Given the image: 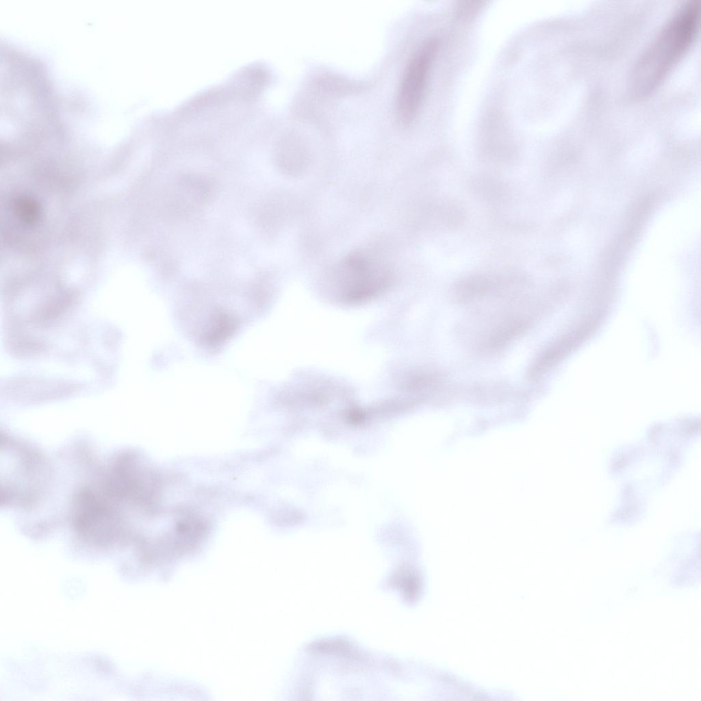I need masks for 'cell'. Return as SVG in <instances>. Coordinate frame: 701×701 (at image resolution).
Here are the masks:
<instances>
[{"label": "cell", "instance_id": "6da1fadb", "mask_svg": "<svg viewBox=\"0 0 701 701\" xmlns=\"http://www.w3.org/2000/svg\"><path fill=\"white\" fill-rule=\"evenodd\" d=\"M700 16V1H688L663 27L633 70L630 81L635 95L651 92L685 54L698 32Z\"/></svg>", "mask_w": 701, "mask_h": 701}, {"label": "cell", "instance_id": "7a4b0ae2", "mask_svg": "<svg viewBox=\"0 0 701 701\" xmlns=\"http://www.w3.org/2000/svg\"><path fill=\"white\" fill-rule=\"evenodd\" d=\"M334 276L348 298L359 299L387 287L391 281L392 272L385 262L357 251L340 261L335 268Z\"/></svg>", "mask_w": 701, "mask_h": 701}, {"label": "cell", "instance_id": "3957f363", "mask_svg": "<svg viewBox=\"0 0 701 701\" xmlns=\"http://www.w3.org/2000/svg\"><path fill=\"white\" fill-rule=\"evenodd\" d=\"M438 45L435 39L425 41L412 55L406 66L396 104L399 119L405 124L411 123L420 109Z\"/></svg>", "mask_w": 701, "mask_h": 701}, {"label": "cell", "instance_id": "277c9868", "mask_svg": "<svg viewBox=\"0 0 701 701\" xmlns=\"http://www.w3.org/2000/svg\"><path fill=\"white\" fill-rule=\"evenodd\" d=\"M11 205L15 216L21 222L31 225L38 220L40 207L31 197L18 196L12 200Z\"/></svg>", "mask_w": 701, "mask_h": 701}]
</instances>
